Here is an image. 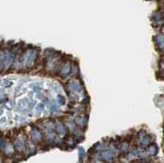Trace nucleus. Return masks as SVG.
<instances>
[{"mask_svg":"<svg viewBox=\"0 0 164 163\" xmlns=\"http://www.w3.org/2000/svg\"><path fill=\"white\" fill-rule=\"evenodd\" d=\"M12 82H11L10 80H4L3 81V86H5V87H7V86H12Z\"/></svg>","mask_w":164,"mask_h":163,"instance_id":"obj_1","label":"nucleus"}]
</instances>
